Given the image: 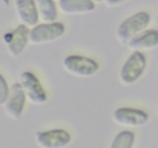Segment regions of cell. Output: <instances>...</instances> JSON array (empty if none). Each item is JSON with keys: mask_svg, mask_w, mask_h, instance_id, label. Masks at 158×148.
Masks as SVG:
<instances>
[{"mask_svg": "<svg viewBox=\"0 0 158 148\" xmlns=\"http://www.w3.org/2000/svg\"><path fill=\"white\" fill-rule=\"evenodd\" d=\"M151 22V16L146 12H139L125 19L119 26L117 37L122 45L129 43L133 38L146 29Z\"/></svg>", "mask_w": 158, "mask_h": 148, "instance_id": "1", "label": "cell"}, {"mask_svg": "<svg viewBox=\"0 0 158 148\" xmlns=\"http://www.w3.org/2000/svg\"><path fill=\"white\" fill-rule=\"evenodd\" d=\"M64 32L65 27L62 23H43L29 31V41L34 45L46 44L60 39Z\"/></svg>", "mask_w": 158, "mask_h": 148, "instance_id": "2", "label": "cell"}, {"mask_svg": "<svg viewBox=\"0 0 158 148\" xmlns=\"http://www.w3.org/2000/svg\"><path fill=\"white\" fill-rule=\"evenodd\" d=\"M147 60L141 52H134L127 60L120 72V81L125 85L135 83L144 72Z\"/></svg>", "mask_w": 158, "mask_h": 148, "instance_id": "3", "label": "cell"}, {"mask_svg": "<svg viewBox=\"0 0 158 148\" xmlns=\"http://www.w3.org/2000/svg\"><path fill=\"white\" fill-rule=\"evenodd\" d=\"M63 67L69 73L79 77L94 76L99 69V65L95 60L78 55H70L65 58Z\"/></svg>", "mask_w": 158, "mask_h": 148, "instance_id": "4", "label": "cell"}, {"mask_svg": "<svg viewBox=\"0 0 158 148\" xmlns=\"http://www.w3.org/2000/svg\"><path fill=\"white\" fill-rule=\"evenodd\" d=\"M20 85L26 98L35 104H42L47 100L46 93L40 80L31 72H24L20 76Z\"/></svg>", "mask_w": 158, "mask_h": 148, "instance_id": "5", "label": "cell"}, {"mask_svg": "<svg viewBox=\"0 0 158 148\" xmlns=\"http://www.w3.org/2000/svg\"><path fill=\"white\" fill-rule=\"evenodd\" d=\"M114 121L128 127L143 126L148 120V114L143 110L134 108L123 107L116 109L113 114Z\"/></svg>", "mask_w": 158, "mask_h": 148, "instance_id": "6", "label": "cell"}, {"mask_svg": "<svg viewBox=\"0 0 158 148\" xmlns=\"http://www.w3.org/2000/svg\"><path fill=\"white\" fill-rule=\"evenodd\" d=\"M36 140L43 148H63L69 144L71 137L65 130L52 129L38 133Z\"/></svg>", "mask_w": 158, "mask_h": 148, "instance_id": "7", "label": "cell"}, {"mask_svg": "<svg viewBox=\"0 0 158 148\" xmlns=\"http://www.w3.org/2000/svg\"><path fill=\"white\" fill-rule=\"evenodd\" d=\"M26 99L20 83H14L9 89V96L5 103L6 114L15 120L19 118L24 108Z\"/></svg>", "mask_w": 158, "mask_h": 148, "instance_id": "8", "label": "cell"}, {"mask_svg": "<svg viewBox=\"0 0 158 148\" xmlns=\"http://www.w3.org/2000/svg\"><path fill=\"white\" fill-rule=\"evenodd\" d=\"M8 35L9 37H5L8 51L12 56H19L24 50L29 42V28L21 24Z\"/></svg>", "mask_w": 158, "mask_h": 148, "instance_id": "9", "label": "cell"}, {"mask_svg": "<svg viewBox=\"0 0 158 148\" xmlns=\"http://www.w3.org/2000/svg\"><path fill=\"white\" fill-rule=\"evenodd\" d=\"M17 15L22 25L34 27L39 22L35 0H14Z\"/></svg>", "mask_w": 158, "mask_h": 148, "instance_id": "10", "label": "cell"}, {"mask_svg": "<svg viewBox=\"0 0 158 148\" xmlns=\"http://www.w3.org/2000/svg\"><path fill=\"white\" fill-rule=\"evenodd\" d=\"M128 47L134 52L150 50L158 46V30H144L127 43Z\"/></svg>", "mask_w": 158, "mask_h": 148, "instance_id": "11", "label": "cell"}, {"mask_svg": "<svg viewBox=\"0 0 158 148\" xmlns=\"http://www.w3.org/2000/svg\"><path fill=\"white\" fill-rule=\"evenodd\" d=\"M59 9L65 15H81L93 12L95 4L92 0H60Z\"/></svg>", "mask_w": 158, "mask_h": 148, "instance_id": "12", "label": "cell"}, {"mask_svg": "<svg viewBox=\"0 0 158 148\" xmlns=\"http://www.w3.org/2000/svg\"><path fill=\"white\" fill-rule=\"evenodd\" d=\"M35 2L39 18L43 23H55L58 14L53 0H35Z\"/></svg>", "mask_w": 158, "mask_h": 148, "instance_id": "13", "label": "cell"}, {"mask_svg": "<svg viewBox=\"0 0 158 148\" xmlns=\"http://www.w3.org/2000/svg\"><path fill=\"white\" fill-rule=\"evenodd\" d=\"M135 140V135L128 130L119 133L113 140L110 148H132Z\"/></svg>", "mask_w": 158, "mask_h": 148, "instance_id": "14", "label": "cell"}, {"mask_svg": "<svg viewBox=\"0 0 158 148\" xmlns=\"http://www.w3.org/2000/svg\"><path fill=\"white\" fill-rule=\"evenodd\" d=\"M9 87L4 77L0 74V106L5 104L9 96Z\"/></svg>", "mask_w": 158, "mask_h": 148, "instance_id": "15", "label": "cell"}, {"mask_svg": "<svg viewBox=\"0 0 158 148\" xmlns=\"http://www.w3.org/2000/svg\"><path fill=\"white\" fill-rule=\"evenodd\" d=\"M105 4L107 7L114 8V7H118V6H121V5L124 4L127 2L130 1V0H104Z\"/></svg>", "mask_w": 158, "mask_h": 148, "instance_id": "16", "label": "cell"}, {"mask_svg": "<svg viewBox=\"0 0 158 148\" xmlns=\"http://www.w3.org/2000/svg\"><path fill=\"white\" fill-rule=\"evenodd\" d=\"M93 2H94V3L95 2H97V3H100V2H102L103 1V0H92Z\"/></svg>", "mask_w": 158, "mask_h": 148, "instance_id": "17", "label": "cell"}, {"mask_svg": "<svg viewBox=\"0 0 158 148\" xmlns=\"http://www.w3.org/2000/svg\"><path fill=\"white\" fill-rule=\"evenodd\" d=\"M157 114H158V106H157Z\"/></svg>", "mask_w": 158, "mask_h": 148, "instance_id": "18", "label": "cell"}]
</instances>
